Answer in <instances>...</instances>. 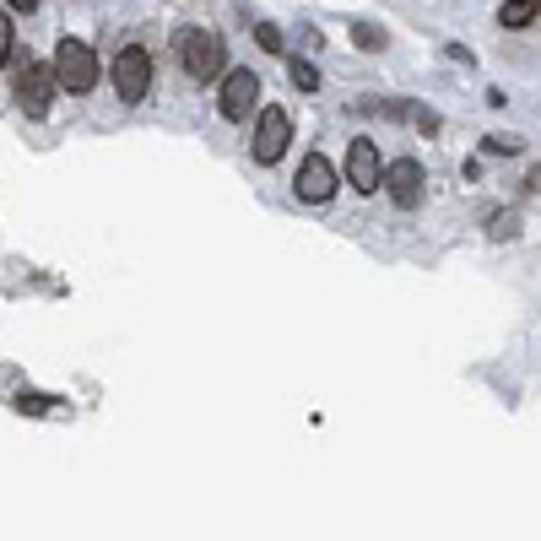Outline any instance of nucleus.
Here are the masks:
<instances>
[{
    "instance_id": "6e6552de",
    "label": "nucleus",
    "mask_w": 541,
    "mask_h": 541,
    "mask_svg": "<svg viewBox=\"0 0 541 541\" xmlns=\"http://www.w3.org/2000/svg\"><path fill=\"white\" fill-rule=\"evenodd\" d=\"M293 190H298V201H309V206L331 201V195H336V163H331L325 152H309V157L298 163Z\"/></svg>"
},
{
    "instance_id": "2eb2a0df",
    "label": "nucleus",
    "mask_w": 541,
    "mask_h": 541,
    "mask_svg": "<svg viewBox=\"0 0 541 541\" xmlns=\"http://www.w3.org/2000/svg\"><path fill=\"white\" fill-rule=\"evenodd\" d=\"M482 152L487 157H514V152H520V136H487Z\"/></svg>"
},
{
    "instance_id": "423d86ee",
    "label": "nucleus",
    "mask_w": 541,
    "mask_h": 541,
    "mask_svg": "<svg viewBox=\"0 0 541 541\" xmlns=\"http://www.w3.org/2000/svg\"><path fill=\"white\" fill-rule=\"evenodd\" d=\"M390 190V201L401 211H417L422 206V184H428V174H422L417 157H395V163H385V179H379Z\"/></svg>"
},
{
    "instance_id": "f257e3e1",
    "label": "nucleus",
    "mask_w": 541,
    "mask_h": 541,
    "mask_svg": "<svg viewBox=\"0 0 541 541\" xmlns=\"http://www.w3.org/2000/svg\"><path fill=\"white\" fill-rule=\"evenodd\" d=\"M174 49H179V65L190 71V82H217V76L228 71V44L211 28H179Z\"/></svg>"
},
{
    "instance_id": "0eeeda50",
    "label": "nucleus",
    "mask_w": 541,
    "mask_h": 541,
    "mask_svg": "<svg viewBox=\"0 0 541 541\" xmlns=\"http://www.w3.org/2000/svg\"><path fill=\"white\" fill-rule=\"evenodd\" d=\"M249 109H260V76L239 65V71L222 76V120H249Z\"/></svg>"
},
{
    "instance_id": "ddd939ff",
    "label": "nucleus",
    "mask_w": 541,
    "mask_h": 541,
    "mask_svg": "<svg viewBox=\"0 0 541 541\" xmlns=\"http://www.w3.org/2000/svg\"><path fill=\"white\" fill-rule=\"evenodd\" d=\"M514 228H520V217H514V211H493V217H487V239H509Z\"/></svg>"
},
{
    "instance_id": "f03ea898",
    "label": "nucleus",
    "mask_w": 541,
    "mask_h": 541,
    "mask_svg": "<svg viewBox=\"0 0 541 541\" xmlns=\"http://www.w3.org/2000/svg\"><path fill=\"white\" fill-rule=\"evenodd\" d=\"M55 87L60 92H71V98H87L92 87H98V55H92V44H82V38H71L65 33L60 44H55Z\"/></svg>"
},
{
    "instance_id": "f8f14e48",
    "label": "nucleus",
    "mask_w": 541,
    "mask_h": 541,
    "mask_svg": "<svg viewBox=\"0 0 541 541\" xmlns=\"http://www.w3.org/2000/svg\"><path fill=\"white\" fill-rule=\"evenodd\" d=\"M255 44L266 49V55H282V28H276V22H255Z\"/></svg>"
},
{
    "instance_id": "1a4fd4ad",
    "label": "nucleus",
    "mask_w": 541,
    "mask_h": 541,
    "mask_svg": "<svg viewBox=\"0 0 541 541\" xmlns=\"http://www.w3.org/2000/svg\"><path fill=\"white\" fill-rule=\"evenodd\" d=\"M379 179H385V163H379V147H374L368 136H358V141L347 147V184H352L358 195H374V190H379Z\"/></svg>"
},
{
    "instance_id": "9d476101",
    "label": "nucleus",
    "mask_w": 541,
    "mask_h": 541,
    "mask_svg": "<svg viewBox=\"0 0 541 541\" xmlns=\"http://www.w3.org/2000/svg\"><path fill=\"white\" fill-rule=\"evenodd\" d=\"M536 17H541V0H504V6H498L504 28H531Z\"/></svg>"
},
{
    "instance_id": "dca6fc26",
    "label": "nucleus",
    "mask_w": 541,
    "mask_h": 541,
    "mask_svg": "<svg viewBox=\"0 0 541 541\" xmlns=\"http://www.w3.org/2000/svg\"><path fill=\"white\" fill-rule=\"evenodd\" d=\"M11 49H17V33H11V11L0 6V65L11 60Z\"/></svg>"
},
{
    "instance_id": "f3484780",
    "label": "nucleus",
    "mask_w": 541,
    "mask_h": 541,
    "mask_svg": "<svg viewBox=\"0 0 541 541\" xmlns=\"http://www.w3.org/2000/svg\"><path fill=\"white\" fill-rule=\"evenodd\" d=\"M412 125L422 130V136H433V130H439V114H428V109H412Z\"/></svg>"
},
{
    "instance_id": "7ed1b4c3",
    "label": "nucleus",
    "mask_w": 541,
    "mask_h": 541,
    "mask_svg": "<svg viewBox=\"0 0 541 541\" xmlns=\"http://www.w3.org/2000/svg\"><path fill=\"white\" fill-rule=\"evenodd\" d=\"M152 92V55L147 44H125L114 55V98L120 103H141Z\"/></svg>"
},
{
    "instance_id": "4468645a",
    "label": "nucleus",
    "mask_w": 541,
    "mask_h": 541,
    "mask_svg": "<svg viewBox=\"0 0 541 541\" xmlns=\"http://www.w3.org/2000/svg\"><path fill=\"white\" fill-rule=\"evenodd\" d=\"M293 87H298V92H314V87H320V71H314L309 60H298V55H293Z\"/></svg>"
},
{
    "instance_id": "9b49d317",
    "label": "nucleus",
    "mask_w": 541,
    "mask_h": 541,
    "mask_svg": "<svg viewBox=\"0 0 541 541\" xmlns=\"http://www.w3.org/2000/svg\"><path fill=\"white\" fill-rule=\"evenodd\" d=\"M352 44H358V49H385V28H374V22H352Z\"/></svg>"
},
{
    "instance_id": "6ab92c4d",
    "label": "nucleus",
    "mask_w": 541,
    "mask_h": 541,
    "mask_svg": "<svg viewBox=\"0 0 541 541\" xmlns=\"http://www.w3.org/2000/svg\"><path fill=\"white\" fill-rule=\"evenodd\" d=\"M6 11H38V0H0Z\"/></svg>"
},
{
    "instance_id": "a211bd4d",
    "label": "nucleus",
    "mask_w": 541,
    "mask_h": 541,
    "mask_svg": "<svg viewBox=\"0 0 541 541\" xmlns=\"http://www.w3.org/2000/svg\"><path fill=\"white\" fill-rule=\"evenodd\" d=\"M17 406H22V412H49V395H33V390H28Z\"/></svg>"
},
{
    "instance_id": "39448f33",
    "label": "nucleus",
    "mask_w": 541,
    "mask_h": 541,
    "mask_svg": "<svg viewBox=\"0 0 541 541\" xmlns=\"http://www.w3.org/2000/svg\"><path fill=\"white\" fill-rule=\"evenodd\" d=\"M49 98H55V71H49V65L22 60V65H17V103H22V114L44 120V114H49Z\"/></svg>"
},
{
    "instance_id": "20e7f679",
    "label": "nucleus",
    "mask_w": 541,
    "mask_h": 541,
    "mask_svg": "<svg viewBox=\"0 0 541 541\" xmlns=\"http://www.w3.org/2000/svg\"><path fill=\"white\" fill-rule=\"evenodd\" d=\"M287 141H293V114H287L282 103H266L255 120V163H266V168L282 163Z\"/></svg>"
}]
</instances>
